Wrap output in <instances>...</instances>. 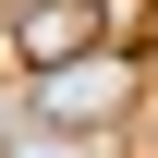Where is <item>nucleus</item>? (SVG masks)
<instances>
[{
  "label": "nucleus",
  "instance_id": "1",
  "mask_svg": "<svg viewBox=\"0 0 158 158\" xmlns=\"http://www.w3.org/2000/svg\"><path fill=\"white\" fill-rule=\"evenodd\" d=\"M122 110H134V61L122 49H85L61 73H37V122H61V134H110Z\"/></svg>",
  "mask_w": 158,
  "mask_h": 158
},
{
  "label": "nucleus",
  "instance_id": "2",
  "mask_svg": "<svg viewBox=\"0 0 158 158\" xmlns=\"http://www.w3.org/2000/svg\"><path fill=\"white\" fill-rule=\"evenodd\" d=\"M12 49H24V73L85 61L98 49V0H12Z\"/></svg>",
  "mask_w": 158,
  "mask_h": 158
},
{
  "label": "nucleus",
  "instance_id": "3",
  "mask_svg": "<svg viewBox=\"0 0 158 158\" xmlns=\"http://www.w3.org/2000/svg\"><path fill=\"white\" fill-rule=\"evenodd\" d=\"M0 158H85V134H61V122H37V110H24L12 134H0Z\"/></svg>",
  "mask_w": 158,
  "mask_h": 158
}]
</instances>
